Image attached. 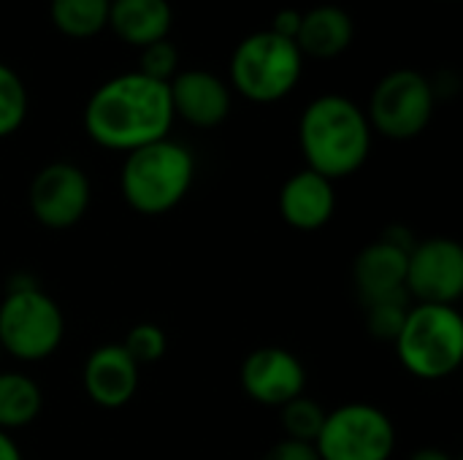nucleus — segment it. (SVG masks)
Instances as JSON below:
<instances>
[{"label":"nucleus","instance_id":"f257e3e1","mask_svg":"<svg viewBox=\"0 0 463 460\" xmlns=\"http://www.w3.org/2000/svg\"><path fill=\"white\" fill-rule=\"evenodd\" d=\"M174 119L168 84L138 70L103 81L90 95L81 117L90 141L122 155L168 138Z\"/></svg>","mask_w":463,"mask_h":460},{"label":"nucleus","instance_id":"f03ea898","mask_svg":"<svg viewBox=\"0 0 463 460\" xmlns=\"http://www.w3.org/2000/svg\"><path fill=\"white\" fill-rule=\"evenodd\" d=\"M366 111L347 95L315 98L298 119V144L307 168L336 182L364 168L372 152Z\"/></svg>","mask_w":463,"mask_h":460},{"label":"nucleus","instance_id":"7ed1b4c3","mask_svg":"<svg viewBox=\"0 0 463 460\" xmlns=\"http://www.w3.org/2000/svg\"><path fill=\"white\" fill-rule=\"evenodd\" d=\"M193 152L174 138H160L125 155L119 190L133 211L157 217L184 201L193 187Z\"/></svg>","mask_w":463,"mask_h":460},{"label":"nucleus","instance_id":"20e7f679","mask_svg":"<svg viewBox=\"0 0 463 460\" xmlns=\"http://www.w3.org/2000/svg\"><path fill=\"white\" fill-rule=\"evenodd\" d=\"M402 366L426 382L445 380L458 371L463 361V320L456 306L418 304L396 336Z\"/></svg>","mask_w":463,"mask_h":460},{"label":"nucleus","instance_id":"39448f33","mask_svg":"<svg viewBox=\"0 0 463 460\" xmlns=\"http://www.w3.org/2000/svg\"><path fill=\"white\" fill-rule=\"evenodd\" d=\"M304 70V54L296 41L271 30L250 33L231 57V84L252 103H277L288 98Z\"/></svg>","mask_w":463,"mask_h":460},{"label":"nucleus","instance_id":"423d86ee","mask_svg":"<svg viewBox=\"0 0 463 460\" xmlns=\"http://www.w3.org/2000/svg\"><path fill=\"white\" fill-rule=\"evenodd\" d=\"M65 317L52 296L35 285L14 287L0 301V350L16 361L35 363L57 352Z\"/></svg>","mask_w":463,"mask_h":460},{"label":"nucleus","instance_id":"0eeeda50","mask_svg":"<svg viewBox=\"0 0 463 460\" xmlns=\"http://www.w3.org/2000/svg\"><path fill=\"white\" fill-rule=\"evenodd\" d=\"M434 106L437 87L431 79L415 68H396L372 89L366 119L380 136L391 141H410L429 127Z\"/></svg>","mask_w":463,"mask_h":460},{"label":"nucleus","instance_id":"6e6552de","mask_svg":"<svg viewBox=\"0 0 463 460\" xmlns=\"http://www.w3.org/2000/svg\"><path fill=\"white\" fill-rule=\"evenodd\" d=\"M315 450L320 460H391L396 428L372 404H345L326 415Z\"/></svg>","mask_w":463,"mask_h":460},{"label":"nucleus","instance_id":"1a4fd4ad","mask_svg":"<svg viewBox=\"0 0 463 460\" xmlns=\"http://www.w3.org/2000/svg\"><path fill=\"white\" fill-rule=\"evenodd\" d=\"M407 296L418 304L453 306L463 296V247L434 236L412 244L407 258Z\"/></svg>","mask_w":463,"mask_h":460},{"label":"nucleus","instance_id":"9d476101","mask_svg":"<svg viewBox=\"0 0 463 460\" xmlns=\"http://www.w3.org/2000/svg\"><path fill=\"white\" fill-rule=\"evenodd\" d=\"M92 187L87 174L65 160L43 165L27 192V203L33 217L49 230H68L73 228L90 209Z\"/></svg>","mask_w":463,"mask_h":460},{"label":"nucleus","instance_id":"9b49d317","mask_svg":"<svg viewBox=\"0 0 463 460\" xmlns=\"http://www.w3.org/2000/svg\"><path fill=\"white\" fill-rule=\"evenodd\" d=\"M412 239H404V230H388L383 239L364 247L353 263V282L364 306L410 298L407 296V258Z\"/></svg>","mask_w":463,"mask_h":460},{"label":"nucleus","instance_id":"f8f14e48","mask_svg":"<svg viewBox=\"0 0 463 460\" xmlns=\"http://www.w3.org/2000/svg\"><path fill=\"white\" fill-rule=\"evenodd\" d=\"M241 390L263 407H285L288 401L304 396L307 369L285 347H258L252 350L239 371Z\"/></svg>","mask_w":463,"mask_h":460},{"label":"nucleus","instance_id":"ddd939ff","mask_svg":"<svg viewBox=\"0 0 463 460\" xmlns=\"http://www.w3.org/2000/svg\"><path fill=\"white\" fill-rule=\"evenodd\" d=\"M168 92H171L174 117H182L193 127L201 130L217 127L231 114V103H233L231 87L225 84L222 76L212 70L203 68L179 70L168 81Z\"/></svg>","mask_w":463,"mask_h":460},{"label":"nucleus","instance_id":"4468645a","mask_svg":"<svg viewBox=\"0 0 463 460\" xmlns=\"http://www.w3.org/2000/svg\"><path fill=\"white\" fill-rule=\"evenodd\" d=\"M141 366L122 350V344H103L90 352L84 363V393L103 409L125 407L138 390Z\"/></svg>","mask_w":463,"mask_h":460},{"label":"nucleus","instance_id":"2eb2a0df","mask_svg":"<svg viewBox=\"0 0 463 460\" xmlns=\"http://www.w3.org/2000/svg\"><path fill=\"white\" fill-rule=\"evenodd\" d=\"M336 187L331 179L304 168L279 190V214L296 230H320L334 220Z\"/></svg>","mask_w":463,"mask_h":460},{"label":"nucleus","instance_id":"dca6fc26","mask_svg":"<svg viewBox=\"0 0 463 460\" xmlns=\"http://www.w3.org/2000/svg\"><path fill=\"white\" fill-rule=\"evenodd\" d=\"M355 38V22L342 5H315L301 11V27L296 35V46L304 57L334 60L350 49Z\"/></svg>","mask_w":463,"mask_h":460},{"label":"nucleus","instance_id":"f3484780","mask_svg":"<svg viewBox=\"0 0 463 460\" xmlns=\"http://www.w3.org/2000/svg\"><path fill=\"white\" fill-rule=\"evenodd\" d=\"M174 11L168 0H111L109 27L130 46H149L168 38Z\"/></svg>","mask_w":463,"mask_h":460},{"label":"nucleus","instance_id":"a211bd4d","mask_svg":"<svg viewBox=\"0 0 463 460\" xmlns=\"http://www.w3.org/2000/svg\"><path fill=\"white\" fill-rule=\"evenodd\" d=\"M43 407V396L35 380L16 371H0V431L30 426Z\"/></svg>","mask_w":463,"mask_h":460},{"label":"nucleus","instance_id":"6ab92c4d","mask_svg":"<svg viewBox=\"0 0 463 460\" xmlns=\"http://www.w3.org/2000/svg\"><path fill=\"white\" fill-rule=\"evenodd\" d=\"M109 5L111 0H52L49 16L65 38L87 41L109 27Z\"/></svg>","mask_w":463,"mask_h":460},{"label":"nucleus","instance_id":"aec40b11","mask_svg":"<svg viewBox=\"0 0 463 460\" xmlns=\"http://www.w3.org/2000/svg\"><path fill=\"white\" fill-rule=\"evenodd\" d=\"M27 111L30 95L22 76L11 65L0 62V138L14 136L24 125Z\"/></svg>","mask_w":463,"mask_h":460},{"label":"nucleus","instance_id":"412c9836","mask_svg":"<svg viewBox=\"0 0 463 460\" xmlns=\"http://www.w3.org/2000/svg\"><path fill=\"white\" fill-rule=\"evenodd\" d=\"M326 415L328 412L317 401H312L307 396H298V399L288 401L285 407H279V423H282L285 439L315 445L320 431H323Z\"/></svg>","mask_w":463,"mask_h":460},{"label":"nucleus","instance_id":"4be33fe9","mask_svg":"<svg viewBox=\"0 0 463 460\" xmlns=\"http://www.w3.org/2000/svg\"><path fill=\"white\" fill-rule=\"evenodd\" d=\"M165 347H168V339H165V331L155 323H138L128 331L125 342H122V350L138 363V366H146V363H155L165 355Z\"/></svg>","mask_w":463,"mask_h":460},{"label":"nucleus","instance_id":"5701e85b","mask_svg":"<svg viewBox=\"0 0 463 460\" xmlns=\"http://www.w3.org/2000/svg\"><path fill=\"white\" fill-rule=\"evenodd\" d=\"M410 312V298H391V301H380V304H369L366 306V328L372 336L383 339V342H396L404 320Z\"/></svg>","mask_w":463,"mask_h":460},{"label":"nucleus","instance_id":"b1692460","mask_svg":"<svg viewBox=\"0 0 463 460\" xmlns=\"http://www.w3.org/2000/svg\"><path fill=\"white\" fill-rule=\"evenodd\" d=\"M136 70L149 76V79H155V81H165L168 84L179 73V52H176V46L168 38L144 46Z\"/></svg>","mask_w":463,"mask_h":460},{"label":"nucleus","instance_id":"393cba45","mask_svg":"<svg viewBox=\"0 0 463 460\" xmlns=\"http://www.w3.org/2000/svg\"><path fill=\"white\" fill-rule=\"evenodd\" d=\"M263 460H320L315 445H307V442H296V439H282L277 442Z\"/></svg>","mask_w":463,"mask_h":460},{"label":"nucleus","instance_id":"a878e982","mask_svg":"<svg viewBox=\"0 0 463 460\" xmlns=\"http://www.w3.org/2000/svg\"><path fill=\"white\" fill-rule=\"evenodd\" d=\"M298 27H301V11H298V8H282V11H277V16L271 19V27H269V30L277 33V35H282V38L296 41Z\"/></svg>","mask_w":463,"mask_h":460},{"label":"nucleus","instance_id":"bb28decb","mask_svg":"<svg viewBox=\"0 0 463 460\" xmlns=\"http://www.w3.org/2000/svg\"><path fill=\"white\" fill-rule=\"evenodd\" d=\"M0 460H22L16 442L5 431H0Z\"/></svg>","mask_w":463,"mask_h":460},{"label":"nucleus","instance_id":"cd10ccee","mask_svg":"<svg viewBox=\"0 0 463 460\" xmlns=\"http://www.w3.org/2000/svg\"><path fill=\"white\" fill-rule=\"evenodd\" d=\"M407 460H456L450 453L445 450H437V447H423V450H415Z\"/></svg>","mask_w":463,"mask_h":460},{"label":"nucleus","instance_id":"c85d7f7f","mask_svg":"<svg viewBox=\"0 0 463 460\" xmlns=\"http://www.w3.org/2000/svg\"><path fill=\"white\" fill-rule=\"evenodd\" d=\"M0 355H3V350H0Z\"/></svg>","mask_w":463,"mask_h":460}]
</instances>
